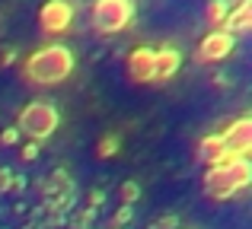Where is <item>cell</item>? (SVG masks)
Here are the masks:
<instances>
[{"mask_svg": "<svg viewBox=\"0 0 252 229\" xmlns=\"http://www.w3.org/2000/svg\"><path fill=\"white\" fill-rule=\"evenodd\" d=\"M77 67V54L74 48L55 42V45H42L35 48L23 64H19V76L29 86H61Z\"/></svg>", "mask_w": 252, "mask_h": 229, "instance_id": "cell-1", "label": "cell"}, {"mask_svg": "<svg viewBox=\"0 0 252 229\" xmlns=\"http://www.w3.org/2000/svg\"><path fill=\"white\" fill-rule=\"evenodd\" d=\"M249 185H252L249 156H240L236 162H230V166H223V169H208V172H204V198L217 201V204L243 194Z\"/></svg>", "mask_w": 252, "mask_h": 229, "instance_id": "cell-2", "label": "cell"}, {"mask_svg": "<svg viewBox=\"0 0 252 229\" xmlns=\"http://www.w3.org/2000/svg\"><path fill=\"white\" fill-rule=\"evenodd\" d=\"M58 127H61V112L48 99H32L16 112V130L35 143H45Z\"/></svg>", "mask_w": 252, "mask_h": 229, "instance_id": "cell-3", "label": "cell"}, {"mask_svg": "<svg viewBox=\"0 0 252 229\" xmlns=\"http://www.w3.org/2000/svg\"><path fill=\"white\" fill-rule=\"evenodd\" d=\"M134 16H137L134 0H93V6H90V23L99 35L128 32Z\"/></svg>", "mask_w": 252, "mask_h": 229, "instance_id": "cell-4", "label": "cell"}, {"mask_svg": "<svg viewBox=\"0 0 252 229\" xmlns=\"http://www.w3.org/2000/svg\"><path fill=\"white\" fill-rule=\"evenodd\" d=\"M74 16H77V6L70 0H45L38 6V29L45 35H64L74 25Z\"/></svg>", "mask_w": 252, "mask_h": 229, "instance_id": "cell-5", "label": "cell"}, {"mask_svg": "<svg viewBox=\"0 0 252 229\" xmlns=\"http://www.w3.org/2000/svg\"><path fill=\"white\" fill-rule=\"evenodd\" d=\"M233 51H236V35H230V32H223V29H211L208 35L198 42L195 61L198 64H217V61H227Z\"/></svg>", "mask_w": 252, "mask_h": 229, "instance_id": "cell-6", "label": "cell"}, {"mask_svg": "<svg viewBox=\"0 0 252 229\" xmlns=\"http://www.w3.org/2000/svg\"><path fill=\"white\" fill-rule=\"evenodd\" d=\"M223 137V147L233 150L236 156H249L252 153V118L249 115H240L220 130Z\"/></svg>", "mask_w": 252, "mask_h": 229, "instance_id": "cell-7", "label": "cell"}, {"mask_svg": "<svg viewBox=\"0 0 252 229\" xmlns=\"http://www.w3.org/2000/svg\"><path fill=\"white\" fill-rule=\"evenodd\" d=\"M125 74L131 83H150L154 76V48L150 45H137L125 57Z\"/></svg>", "mask_w": 252, "mask_h": 229, "instance_id": "cell-8", "label": "cell"}, {"mask_svg": "<svg viewBox=\"0 0 252 229\" xmlns=\"http://www.w3.org/2000/svg\"><path fill=\"white\" fill-rule=\"evenodd\" d=\"M179 67H182V51L176 45L154 48V76H150V83H169L179 74Z\"/></svg>", "mask_w": 252, "mask_h": 229, "instance_id": "cell-9", "label": "cell"}, {"mask_svg": "<svg viewBox=\"0 0 252 229\" xmlns=\"http://www.w3.org/2000/svg\"><path fill=\"white\" fill-rule=\"evenodd\" d=\"M220 29L230 32V35H246L252 29V0H240L236 6H230V13H227Z\"/></svg>", "mask_w": 252, "mask_h": 229, "instance_id": "cell-10", "label": "cell"}, {"mask_svg": "<svg viewBox=\"0 0 252 229\" xmlns=\"http://www.w3.org/2000/svg\"><path fill=\"white\" fill-rule=\"evenodd\" d=\"M118 153H122V134L109 130L96 140V159H115Z\"/></svg>", "mask_w": 252, "mask_h": 229, "instance_id": "cell-11", "label": "cell"}, {"mask_svg": "<svg viewBox=\"0 0 252 229\" xmlns=\"http://www.w3.org/2000/svg\"><path fill=\"white\" fill-rule=\"evenodd\" d=\"M220 147H223L220 130H217V134H204L201 140L195 143V159H198V162H208V159H211V156H214Z\"/></svg>", "mask_w": 252, "mask_h": 229, "instance_id": "cell-12", "label": "cell"}, {"mask_svg": "<svg viewBox=\"0 0 252 229\" xmlns=\"http://www.w3.org/2000/svg\"><path fill=\"white\" fill-rule=\"evenodd\" d=\"M230 13V0H208V6H204V23L214 25V29H220L223 19H227Z\"/></svg>", "mask_w": 252, "mask_h": 229, "instance_id": "cell-13", "label": "cell"}, {"mask_svg": "<svg viewBox=\"0 0 252 229\" xmlns=\"http://www.w3.org/2000/svg\"><path fill=\"white\" fill-rule=\"evenodd\" d=\"M96 213L93 207H83V210H77L74 217H70V229H96L93 223H96Z\"/></svg>", "mask_w": 252, "mask_h": 229, "instance_id": "cell-14", "label": "cell"}, {"mask_svg": "<svg viewBox=\"0 0 252 229\" xmlns=\"http://www.w3.org/2000/svg\"><path fill=\"white\" fill-rule=\"evenodd\" d=\"M118 201L134 207L137 201H141V185H137V181H122V188H118Z\"/></svg>", "mask_w": 252, "mask_h": 229, "instance_id": "cell-15", "label": "cell"}, {"mask_svg": "<svg viewBox=\"0 0 252 229\" xmlns=\"http://www.w3.org/2000/svg\"><path fill=\"white\" fill-rule=\"evenodd\" d=\"M236 159H240V156H236V153H233V150H227V147H220V150H217V153H214V156H211V159H208V162H204V166H208V169H223V166H230V162H236Z\"/></svg>", "mask_w": 252, "mask_h": 229, "instance_id": "cell-16", "label": "cell"}, {"mask_svg": "<svg viewBox=\"0 0 252 229\" xmlns=\"http://www.w3.org/2000/svg\"><path fill=\"white\" fill-rule=\"evenodd\" d=\"M131 217H134V207H131V204H122V207H118V210H115V217H112V229H122V226H128L131 223Z\"/></svg>", "mask_w": 252, "mask_h": 229, "instance_id": "cell-17", "label": "cell"}, {"mask_svg": "<svg viewBox=\"0 0 252 229\" xmlns=\"http://www.w3.org/2000/svg\"><path fill=\"white\" fill-rule=\"evenodd\" d=\"M38 153H42V143L26 140V143H23V150H19V159H23V162H35V159H38Z\"/></svg>", "mask_w": 252, "mask_h": 229, "instance_id": "cell-18", "label": "cell"}, {"mask_svg": "<svg viewBox=\"0 0 252 229\" xmlns=\"http://www.w3.org/2000/svg\"><path fill=\"white\" fill-rule=\"evenodd\" d=\"M19 140H23V134L16 130V124H13V127H3V130H0V147H16Z\"/></svg>", "mask_w": 252, "mask_h": 229, "instance_id": "cell-19", "label": "cell"}, {"mask_svg": "<svg viewBox=\"0 0 252 229\" xmlns=\"http://www.w3.org/2000/svg\"><path fill=\"white\" fill-rule=\"evenodd\" d=\"M150 229H179V217L176 213H166V217H160Z\"/></svg>", "mask_w": 252, "mask_h": 229, "instance_id": "cell-20", "label": "cell"}, {"mask_svg": "<svg viewBox=\"0 0 252 229\" xmlns=\"http://www.w3.org/2000/svg\"><path fill=\"white\" fill-rule=\"evenodd\" d=\"M16 61H19V51L16 48H6L3 54H0V67H13Z\"/></svg>", "mask_w": 252, "mask_h": 229, "instance_id": "cell-21", "label": "cell"}, {"mask_svg": "<svg viewBox=\"0 0 252 229\" xmlns=\"http://www.w3.org/2000/svg\"><path fill=\"white\" fill-rule=\"evenodd\" d=\"M102 204H105V191H96V188H93V191H90V201H86V207H93V210H99Z\"/></svg>", "mask_w": 252, "mask_h": 229, "instance_id": "cell-22", "label": "cell"}, {"mask_svg": "<svg viewBox=\"0 0 252 229\" xmlns=\"http://www.w3.org/2000/svg\"><path fill=\"white\" fill-rule=\"evenodd\" d=\"M13 185V169H0V194H6Z\"/></svg>", "mask_w": 252, "mask_h": 229, "instance_id": "cell-23", "label": "cell"}, {"mask_svg": "<svg viewBox=\"0 0 252 229\" xmlns=\"http://www.w3.org/2000/svg\"><path fill=\"white\" fill-rule=\"evenodd\" d=\"M10 191H13V194H23V191H26V178H23V175H13Z\"/></svg>", "mask_w": 252, "mask_h": 229, "instance_id": "cell-24", "label": "cell"}, {"mask_svg": "<svg viewBox=\"0 0 252 229\" xmlns=\"http://www.w3.org/2000/svg\"><path fill=\"white\" fill-rule=\"evenodd\" d=\"M214 86H217V89H223V86H230V80H227L223 74H214Z\"/></svg>", "mask_w": 252, "mask_h": 229, "instance_id": "cell-25", "label": "cell"}]
</instances>
